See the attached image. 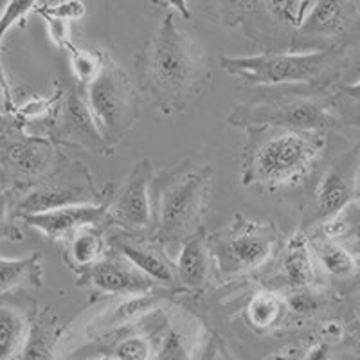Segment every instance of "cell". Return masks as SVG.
Wrapping results in <instances>:
<instances>
[{"label":"cell","instance_id":"cell-22","mask_svg":"<svg viewBox=\"0 0 360 360\" xmlns=\"http://www.w3.org/2000/svg\"><path fill=\"white\" fill-rule=\"evenodd\" d=\"M29 330L24 315L15 308L2 307L0 310V359L13 360L18 356L27 342Z\"/></svg>","mask_w":360,"mask_h":360},{"label":"cell","instance_id":"cell-25","mask_svg":"<svg viewBox=\"0 0 360 360\" xmlns=\"http://www.w3.org/2000/svg\"><path fill=\"white\" fill-rule=\"evenodd\" d=\"M67 53L70 56V69H72L74 79L79 83V86L86 89L101 72L107 53L99 49H82L74 44L69 45Z\"/></svg>","mask_w":360,"mask_h":360},{"label":"cell","instance_id":"cell-26","mask_svg":"<svg viewBox=\"0 0 360 360\" xmlns=\"http://www.w3.org/2000/svg\"><path fill=\"white\" fill-rule=\"evenodd\" d=\"M53 342V324L44 319H38V323H34L33 328L29 330L27 342H25L24 349L18 356H20V360H51Z\"/></svg>","mask_w":360,"mask_h":360},{"label":"cell","instance_id":"cell-16","mask_svg":"<svg viewBox=\"0 0 360 360\" xmlns=\"http://www.w3.org/2000/svg\"><path fill=\"white\" fill-rule=\"evenodd\" d=\"M108 249L123 256L135 269L164 287H175L176 265L169 258L168 250L160 247L152 236H134L119 231L107 240Z\"/></svg>","mask_w":360,"mask_h":360},{"label":"cell","instance_id":"cell-9","mask_svg":"<svg viewBox=\"0 0 360 360\" xmlns=\"http://www.w3.org/2000/svg\"><path fill=\"white\" fill-rule=\"evenodd\" d=\"M360 144L317 164L303 205L304 225L326 224L344 213L356 195Z\"/></svg>","mask_w":360,"mask_h":360},{"label":"cell","instance_id":"cell-17","mask_svg":"<svg viewBox=\"0 0 360 360\" xmlns=\"http://www.w3.org/2000/svg\"><path fill=\"white\" fill-rule=\"evenodd\" d=\"M20 220L27 227H33L53 242H58V240L67 242L82 227H89V225L99 227L101 224H110L108 221V202L107 204H82L51 209L44 213L25 214Z\"/></svg>","mask_w":360,"mask_h":360},{"label":"cell","instance_id":"cell-12","mask_svg":"<svg viewBox=\"0 0 360 360\" xmlns=\"http://www.w3.org/2000/svg\"><path fill=\"white\" fill-rule=\"evenodd\" d=\"M153 169L148 159L134 164L131 172L112 193L108 221L127 234L152 236L153 233Z\"/></svg>","mask_w":360,"mask_h":360},{"label":"cell","instance_id":"cell-29","mask_svg":"<svg viewBox=\"0 0 360 360\" xmlns=\"http://www.w3.org/2000/svg\"><path fill=\"white\" fill-rule=\"evenodd\" d=\"M117 360H150V342L143 337H130L115 348Z\"/></svg>","mask_w":360,"mask_h":360},{"label":"cell","instance_id":"cell-15","mask_svg":"<svg viewBox=\"0 0 360 360\" xmlns=\"http://www.w3.org/2000/svg\"><path fill=\"white\" fill-rule=\"evenodd\" d=\"M78 285H89L101 294L144 295L155 287V281L112 250L78 276Z\"/></svg>","mask_w":360,"mask_h":360},{"label":"cell","instance_id":"cell-19","mask_svg":"<svg viewBox=\"0 0 360 360\" xmlns=\"http://www.w3.org/2000/svg\"><path fill=\"white\" fill-rule=\"evenodd\" d=\"M279 272H281V278L285 279L288 287L295 288V290L310 288L317 279L311 242L303 231L292 234L283 245Z\"/></svg>","mask_w":360,"mask_h":360},{"label":"cell","instance_id":"cell-37","mask_svg":"<svg viewBox=\"0 0 360 360\" xmlns=\"http://www.w3.org/2000/svg\"><path fill=\"white\" fill-rule=\"evenodd\" d=\"M243 2H245V0H243ZM242 8H243V6H242Z\"/></svg>","mask_w":360,"mask_h":360},{"label":"cell","instance_id":"cell-33","mask_svg":"<svg viewBox=\"0 0 360 360\" xmlns=\"http://www.w3.org/2000/svg\"><path fill=\"white\" fill-rule=\"evenodd\" d=\"M153 6L162 9H169V13H176L184 20H191V9H189L188 0H150Z\"/></svg>","mask_w":360,"mask_h":360},{"label":"cell","instance_id":"cell-28","mask_svg":"<svg viewBox=\"0 0 360 360\" xmlns=\"http://www.w3.org/2000/svg\"><path fill=\"white\" fill-rule=\"evenodd\" d=\"M37 8L38 0H9L8 4H4L2 17H0V34H2V38L8 34L13 25H22V22H25L27 13L37 11Z\"/></svg>","mask_w":360,"mask_h":360},{"label":"cell","instance_id":"cell-6","mask_svg":"<svg viewBox=\"0 0 360 360\" xmlns=\"http://www.w3.org/2000/svg\"><path fill=\"white\" fill-rule=\"evenodd\" d=\"M207 245L218 278L231 281L265 266L281 247V234L274 221L236 214L224 229L207 234Z\"/></svg>","mask_w":360,"mask_h":360},{"label":"cell","instance_id":"cell-3","mask_svg":"<svg viewBox=\"0 0 360 360\" xmlns=\"http://www.w3.org/2000/svg\"><path fill=\"white\" fill-rule=\"evenodd\" d=\"M213 184L211 164L179 160L152 182L153 233L160 247L173 252L204 229Z\"/></svg>","mask_w":360,"mask_h":360},{"label":"cell","instance_id":"cell-24","mask_svg":"<svg viewBox=\"0 0 360 360\" xmlns=\"http://www.w3.org/2000/svg\"><path fill=\"white\" fill-rule=\"evenodd\" d=\"M287 310V299H281L272 292H262V294L254 295L250 299L249 307H247V315H249L252 326L266 330V328L276 326L285 317Z\"/></svg>","mask_w":360,"mask_h":360},{"label":"cell","instance_id":"cell-4","mask_svg":"<svg viewBox=\"0 0 360 360\" xmlns=\"http://www.w3.org/2000/svg\"><path fill=\"white\" fill-rule=\"evenodd\" d=\"M344 49L265 51L252 56H220L221 69L242 85L281 90L328 92L342 76Z\"/></svg>","mask_w":360,"mask_h":360},{"label":"cell","instance_id":"cell-7","mask_svg":"<svg viewBox=\"0 0 360 360\" xmlns=\"http://www.w3.org/2000/svg\"><path fill=\"white\" fill-rule=\"evenodd\" d=\"M86 103L110 150L127 139L141 115L139 94L110 54L105 56L98 78L86 86Z\"/></svg>","mask_w":360,"mask_h":360},{"label":"cell","instance_id":"cell-34","mask_svg":"<svg viewBox=\"0 0 360 360\" xmlns=\"http://www.w3.org/2000/svg\"><path fill=\"white\" fill-rule=\"evenodd\" d=\"M217 4L221 9V13H224L225 22H229V24L238 22L240 13H242L243 0H217Z\"/></svg>","mask_w":360,"mask_h":360},{"label":"cell","instance_id":"cell-32","mask_svg":"<svg viewBox=\"0 0 360 360\" xmlns=\"http://www.w3.org/2000/svg\"><path fill=\"white\" fill-rule=\"evenodd\" d=\"M333 103L339 105V103H349V105H355L360 107V79L352 85H342L340 89H337V94L333 96Z\"/></svg>","mask_w":360,"mask_h":360},{"label":"cell","instance_id":"cell-31","mask_svg":"<svg viewBox=\"0 0 360 360\" xmlns=\"http://www.w3.org/2000/svg\"><path fill=\"white\" fill-rule=\"evenodd\" d=\"M287 304H288V310L295 311L299 315H310L317 310V301L311 294L303 290H297L287 299Z\"/></svg>","mask_w":360,"mask_h":360},{"label":"cell","instance_id":"cell-10","mask_svg":"<svg viewBox=\"0 0 360 360\" xmlns=\"http://www.w3.org/2000/svg\"><path fill=\"white\" fill-rule=\"evenodd\" d=\"M315 0H245L238 25L265 51H292Z\"/></svg>","mask_w":360,"mask_h":360},{"label":"cell","instance_id":"cell-27","mask_svg":"<svg viewBox=\"0 0 360 360\" xmlns=\"http://www.w3.org/2000/svg\"><path fill=\"white\" fill-rule=\"evenodd\" d=\"M34 13L41 18H58L72 24L85 17V4L82 0H60L53 6H38Z\"/></svg>","mask_w":360,"mask_h":360},{"label":"cell","instance_id":"cell-2","mask_svg":"<svg viewBox=\"0 0 360 360\" xmlns=\"http://www.w3.org/2000/svg\"><path fill=\"white\" fill-rule=\"evenodd\" d=\"M242 155L240 180L263 193L295 188L310 179L326 152V135L317 130L254 127Z\"/></svg>","mask_w":360,"mask_h":360},{"label":"cell","instance_id":"cell-20","mask_svg":"<svg viewBox=\"0 0 360 360\" xmlns=\"http://www.w3.org/2000/svg\"><path fill=\"white\" fill-rule=\"evenodd\" d=\"M108 242H105L103 233L96 225L82 227L67 240L65 262L72 270L83 274L86 269L98 263L105 256V249Z\"/></svg>","mask_w":360,"mask_h":360},{"label":"cell","instance_id":"cell-8","mask_svg":"<svg viewBox=\"0 0 360 360\" xmlns=\"http://www.w3.org/2000/svg\"><path fill=\"white\" fill-rule=\"evenodd\" d=\"M9 225L25 214L44 213L51 209L69 207L82 204H107L110 197H105L96 189L89 169L79 162L63 166L53 175L38 180L34 184L15 189L9 193Z\"/></svg>","mask_w":360,"mask_h":360},{"label":"cell","instance_id":"cell-13","mask_svg":"<svg viewBox=\"0 0 360 360\" xmlns=\"http://www.w3.org/2000/svg\"><path fill=\"white\" fill-rule=\"evenodd\" d=\"M63 157L53 141L44 137H8L2 141V173L17 182V188L34 184L62 168Z\"/></svg>","mask_w":360,"mask_h":360},{"label":"cell","instance_id":"cell-30","mask_svg":"<svg viewBox=\"0 0 360 360\" xmlns=\"http://www.w3.org/2000/svg\"><path fill=\"white\" fill-rule=\"evenodd\" d=\"M44 20L47 24L49 37L54 41V45L63 51L69 49V45L72 44L70 41V22L58 20V18H44Z\"/></svg>","mask_w":360,"mask_h":360},{"label":"cell","instance_id":"cell-1","mask_svg":"<svg viewBox=\"0 0 360 360\" xmlns=\"http://www.w3.org/2000/svg\"><path fill=\"white\" fill-rule=\"evenodd\" d=\"M141 90L162 114L184 112L211 83L209 58L202 45L168 13L135 56Z\"/></svg>","mask_w":360,"mask_h":360},{"label":"cell","instance_id":"cell-21","mask_svg":"<svg viewBox=\"0 0 360 360\" xmlns=\"http://www.w3.org/2000/svg\"><path fill=\"white\" fill-rule=\"evenodd\" d=\"M41 285V252H33L25 258L0 259V288L2 294L20 287Z\"/></svg>","mask_w":360,"mask_h":360},{"label":"cell","instance_id":"cell-35","mask_svg":"<svg viewBox=\"0 0 360 360\" xmlns=\"http://www.w3.org/2000/svg\"><path fill=\"white\" fill-rule=\"evenodd\" d=\"M323 335L326 337V342H339L342 340L344 337V326L337 321H332V323H328L323 330Z\"/></svg>","mask_w":360,"mask_h":360},{"label":"cell","instance_id":"cell-36","mask_svg":"<svg viewBox=\"0 0 360 360\" xmlns=\"http://www.w3.org/2000/svg\"><path fill=\"white\" fill-rule=\"evenodd\" d=\"M303 360H330V344L321 342L314 346Z\"/></svg>","mask_w":360,"mask_h":360},{"label":"cell","instance_id":"cell-23","mask_svg":"<svg viewBox=\"0 0 360 360\" xmlns=\"http://www.w3.org/2000/svg\"><path fill=\"white\" fill-rule=\"evenodd\" d=\"M311 249L317 254L323 269L326 270L328 274L333 276V278H352L356 272V269H359L355 256L346 247L335 242V240L323 238L319 242L311 243Z\"/></svg>","mask_w":360,"mask_h":360},{"label":"cell","instance_id":"cell-14","mask_svg":"<svg viewBox=\"0 0 360 360\" xmlns=\"http://www.w3.org/2000/svg\"><path fill=\"white\" fill-rule=\"evenodd\" d=\"M53 137L56 143L70 148H82L94 155H110L112 150L103 139L89 103L78 94L76 86H69L58 108Z\"/></svg>","mask_w":360,"mask_h":360},{"label":"cell","instance_id":"cell-18","mask_svg":"<svg viewBox=\"0 0 360 360\" xmlns=\"http://www.w3.org/2000/svg\"><path fill=\"white\" fill-rule=\"evenodd\" d=\"M176 265V279L179 285L202 290L213 278L214 259L207 245V233L204 229L186 240L179 249Z\"/></svg>","mask_w":360,"mask_h":360},{"label":"cell","instance_id":"cell-5","mask_svg":"<svg viewBox=\"0 0 360 360\" xmlns=\"http://www.w3.org/2000/svg\"><path fill=\"white\" fill-rule=\"evenodd\" d=\"M311 90L266 89L250 101L238 103L227 115L231 127H285L295 130L326 131L340 127L333 96Z\"/></svg>","mask_w":360,"mask_h":360},{"label":"cell","instance_id":"cell-11","mask_svg":"<svg viewBox=\"0 0 360 360\" xmlns=\"http://www.w3.org/2000/svg\"><path fill=\"white\" fill-rule=\"evenodd\" d=\"M360 40L356 0H315L297 31L292 51L344 49Z\"/></svg>","mask_w":360,"mask_h":360}]
</instances>
